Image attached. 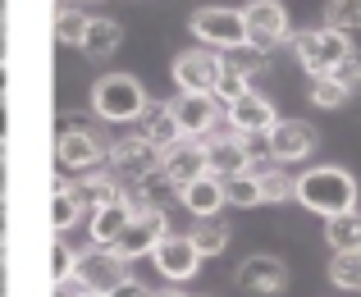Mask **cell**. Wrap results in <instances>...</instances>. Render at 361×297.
Listing matches in <instances>:
<instances>
[{
  "label": "cell",
  "mask_w": 361,
  "mask_h": 297,
  "mask_svg": "<svg viewBox=\"0 0 361 297\" xmlns=\"http://www.w3.org/2000/svg\"><path fill=\"white\" fill-rule=\"evenodd\" d=\"M298 201L316 215H348L357 210V178L348 169H334V165H320V169H307L298 178Z\"/></svg>",
  "instance_id": "1"
},
{
  "label": "cell",
  "mask_w": 361,
  "mask_h": 297,
  "mask_svg": "<svg viewBox=\"0 0 361 297\" xmlns=\"http://www.w3.org/2000/svg\"><path fill=\"white\" fill-rule=\"evenodd\" d=\"M92 110L106 123H137V114L147 110V92L133 73H106L92 87Z\"/></svg>",
  "instance_id": "2"
},
{
  "label": "cell",
  "mask_w": 361,
  "mask_h": 297,
  "mask_svg": "<svg viewBox=\"0 0 361 297\" xmlns=\"http://www.w3.org/2000/svg\"><path fill=\"white\" fill-rule=\"evenodd\" d=\"M293 51H298L302 69H307L311 78H325V73H334L338 64L353 55V42H348L343 32H334V28H307V32L293 37Z\"/></svg>",
  "instance_id": "3"
},
{
  "label": "cell",
  "mask_w": 361,
  "mask_h": 297,
  "mask_svg": "<svg viewBox=\"0 0 361 297\" xmlns=\"http://www.w3.org/2000/svg\"><path fill=\"white\" fill-rule=\"evenodd\" d=\"M192 37L206 42V51H238V46H247L243 9H224V5L197 9L192 14Z\"/></svg>",
  "instance_id": "4"
},
{
  "label": "cell",
  "mask_w": 361,
  "mask_h": 297,
  "mask_svg": "<svg viewBox=\"0 0 361 297\" xmlns=\"http://www.w3.org/2000/svg\"><path fill=\"white\" fill-rule=\"evenodd\" d=\"M243 32L252 51H270L288 37V9L279 0H247L243 5Z\"/></svg>",
  "instance_id": "5"
},
{
  "label": "cell",
  "mask_w": 361,
  "mask_h": 297,
  "mask_svg": "<svg viewBox=\"0 0 361 297\" xmlns=\"http://www.w3.org/2000/svg\"><path fill=\"white\" fill-rule=\"evenodd\" d=\"M73 279H78V289L87 293H115L119 284H128V261L115 256L110 247H97V252H82L78 265H73Z\"/></svg>",
  "instance_id": "6"
},
{
  "label": "cell",
  "mask_w": 361,
  "mask_h": 297,
  "mask_svg": "<svg viewBox=\"0 0 361 297\" xmlns=\"http://www.w3.org/2000/svg\"><path fill=\"white\" fill-rule=\"evenodd\" d=\"M174 87L178 92H202V97H215V83H220V73H224V60H220V51H183V55H174Z\"/></svg>",
  "instance_id": "7"
},
{
  "label": "cell",
  "mask_w": 361,
  "mask_h": 297,
  "mask_svg": "<svg viewBox=\"0 0 361 297\" xmlns=\"http://www.w3.org/2000/svg\"><path fill=\"white\" fill-rule=\"evenodd\" d=\"M316 128H311L307 119H279L270 133H265V151H270V160H279V165H298V160H307L311 151H316Z\"/></svg>",
  "instance_id": "8"
},
{
  "label": "cell",
  "mask_w": 361,
  "mask_h": 297,
  "mask_svg": "<svg viewBox=\"0 0 361 297\" xmlns=\"http://www.w3.org/2000/svg\"><path fill=\"white\" fill-rule=\"evenodd\" d=\"M169 229H165V210H137V215L128 219V229L119 234V243L110 247L115 256H123V261H137V256H151L156 252V243L165 238Z\"/></svg>",
  "instance_id": "9"
},
{
  "label": "cell",
  "mask_w": 361,
  "mask_h": 297,
  "mask_svg": "<svg viewBox=\"0 0 361 297\" xmlns=\"http://www.w3.org/2000/svg\"><path fill=\"white\" fill-rule=\"evenodd\" d=\"M160 174L169 178L174 188H188L197 178H206V142L197 138H178L160 151Z\"/></svg>",
  "instance_id": "10"
},
{
  "label": "cell",
  "mask_w": 361,
  "mask_h": 297,
  "mask_svg": "<svg viewBox=\"0 0 361 297\" xmlns=\"http://www.w3.org/2000/svg\"><path fill=\"white\" fill-rule=\"evenodd\" d=\"M174 110V123H178V138H206L220 119V101L215 97H202V92H178L169 101Z\"/></svg>",
  "instance_id": "11"
},
{
  "label": "cell",
  "mask_w": 361,
  "mask_h": 297,
  "mask_svg": "<svg viewBox=\"0 0 361 297\" xmlns=\"http://www.w3.org/2000/svg\"><path fill=\"white\" fill-rule=\"evenodd\" d=\"M283 284H288V270L270 252H256L238 265V289L247 297H274V293H283Z\"/></svg>",
  "instance_id": "12"
},
{
  "label": "cell",
  "mask_w": 361,
  "mask_h": 297,
  "mask_svg": "<svg viewBox=\"0 0 361 297\" xmlns=\"http://www.w3.org/2000/svg\"><path fill=\"white\" fill-rule=\"evenodd\" d=\"M151 261H156V270L165 274V279H192L197 265H202V252L192 247V238L165 234L156 243V252H151Z\"/></svg>",
  "instance_id": "13"
},
{
  "label": "cell",
  "mask_w": 361,
  "mask_h": 297,
  "mask_svg": "<svg viewBox=\"0 0 361 297\" xmlns=\"http://www.w3.org/2000/svg\"><path fill=\"white\" fill-rule=\"evenodd\" d=\"M224 114H229V123H233V133H238V138H261V133H270L274 123H279L274 105L265 101L261 92H247V97L233 101Z\"/></svg>",
  "instance_id": "14"
},
{
  "label": "cell",
  "mask_w": 361,
  "mask_h": 297,
  "mask_svg": "<svg viewBox=\"0 0 361 297\" xmlns=\"http://www.w3.org/2000/svg\"><path fill=\"white\" fill-rule=\"evenodd\" d=\"M256 160V151L243 147V138H220V142H206V174L211 178H233V174H247Z\"/></svg>",
  "instance_id": "15"
},
{
  "label": "cell",
  "mask_w": 361,
  "mask_h": 297,
  "mask_svg": "<svg viewBox=\"0 0 361 297\" xmlns=\"http://www.w3.org/2000/svg\"><path fill=\"white\" fill-rule=\"evenodd\" d=\"M137 138L151 142L156 151H165L169 142H178V123H174L169 101H147V110L137 114Z\"/></svg>",
  "instance_id": "16"
},
{
  "label": "cell",
  "mask_w": 361,
  "mask_h": 297,
  "mask_svg": "<svg viewBox=\"0 0 361 297\" xmlns=\"http://www.w3.org/2000/svg\"><path fill=\"white\" fill-rule=\"evenodd\" d=\"M128 219H133V206L123 197L97 206V210H92V243H97V247H115L119 234L128 229Z\"/></svg>",
  "instance_id": "17"
},
{
  "label": "cell",
  "mask_w": 361,
  "mask_h": 297,
  "mask_svg": "<svg viewBox=\"0 0 361 297\" xmlns=\"http://www.w3.org/2000/svg\"><path fill=\"white\" fill-rule=\"evenodd\" d=\"M151 169H160V151L142 138H128L115 147V174H128V178H147Z\"/></svg>",
  "instance_id": "18"
},
{
  "label": "cell",
  "mask_w": 361,
  "mask_h": 297,
  "mask_svg": "<svg viewBox=\"0 0 361 297\" xmlns=\"http://www.w3.org/2000/svg\"><path fill=\"white\" fill-rule=\"evenodd\" d=\"M60 165L64 169H97L101 165V147L92 133L82 128H64L60 133Z\"/></svg>",
  "instance_id": "19"
},
{
  "label": "cell",
  "mask_w": 361,
  "mask_h": 297,
  "mask_svg": "<svg viewBox=\"0 0 361 297\" xmlns=\"http://www.w3.org/2000/svg\"><path fill=\"white\" fill-rule=\"evenodd\" d=\"M178 201H183V206L192 210L197 219H211L215 210L224 206V183H220V178H211V174H206V178H197V183L178 188Z\"/></svg>",
  "instance_id": "20"
},
{
  "label": "cell",
  "mask_w": 361,
  "mask_h": 297,
  "mask_svg": "<svg viewBox=\"0 0 361 297\" xmlns=\"http://www.w3.org/2000/svg\"><path fill=\"white\" fill-rule=\"evenodd\" d=\"M325 243L334 247V252H361V215L357 210L325 219Z\"/></svg>",
  "instance_id": "21"
},
{
  "label": "cell",
  "mask_w": 361,
  "mask_h": 297,
  "mask_svg": "<svg viewBox=\"0 0 361 297\" xmlns=\"http://www.w3.org/2000/svg\"><path fill=\"white\" fill-rule=\"evenodd\" d=\"M119 42H123V32H119L115 18H92V23H87V37H82L78 51H82V55H92V60H106V55L115 51Z\"/></svg>",
  "instance_id": "22"
},
{
  "label": "cell",
  "mask_w": 361,
  "mask_h": 297,
  "mask_svg": "<svg viewBox=\"0 0 361 297\" xmlns=\"http://www.w3.org/2000/svg\"><path fill=\"white\" fill-rule=\"evenodd\" d=\"M252 174L261 178V201H288V197H298V183L279 169V160H274V165L252 160Z\"/></svg>",
  "instance_id": "23"
},
{
  "label": "cell",
  "mask_w": 361,
  "mask_h": 297,
  "mask_svg": "<svg viewBox=\"0 0 361 297\" xmlns=\"http://www.w3.org/2000/svg\"><path fill=\"white\" fill-rule=\"evenodd\" d=\"M325 28L343 37L361 32V0H325Z\"/></svg>",
  "instance_id": "24"
},
{
  "label": "cell",
  "mask_w": 361,
  "mask_h": 297,
  "mask_svg": "<svg viewBox=\"0 0 361 297\" xmlns=\"http://www.w3.org/2000/svg\"><path fill=\"white\" fill-rule=\"evenodd\" d=\"M224 201H229V206H243V210L261 206V178H256L252 169H247V174L224 178Z\"/></svg>",
  "instance_id": "25"
},
{
  "label": "cell",
  "mask_w": 361,
  "mask_h": 297,
  "mask_svg": "<svg viewBox=\"0 0 361 297\" xmlns=\"http://www.w3.org/2000/svg\"><path fill=\"white\" fill-rule=\"evenodd\" d=\"M329 279H334V289L361 293V252H334V261H329Z\"/></svg>",
  "instance_id": "26"
},
{
  "label": "cell",
  "mask_w": 361,
  "mask_h": 297,
  "mask_svg": "<svg viewBox=\"0 0 361 297\" xmlns=\"http://www.w3.org/2000/svg\"><path fill=\"white\" fill-rule=\"evenodd\" d=\"M188 238H192V247H197L202 256H220L224 247H229V229L215 224V215H211V219H202V224H197Z\"/></svg>",
  "instance_id": "27"
},
{
  "label": "cell",
  "mask_w": 361,
  "mask_h": 297,
  "mask_svg": "<svg viewBox=\"0 0 361 297\" xmlns=\"http://www.w3.org/2000/svg\"><path fill=\"white\" fill-rule=\"evenodd\" d=\"M87 23H92V18L82 14V9H60V14H55V42H60V46H82Z\"/></svg>",
  "instance_id": "28"
},
{
  "label": "cell",
  "mask_w": 361,
  "mask_h": 297,
  "mask_svg": "<svg viewBox=\"0 0 361 297\" xmlns=\"http://www.w3.org/2000/svg\"><path fill=\"white\" fill-rule=\"evenodd\" d=\"M247 92H252V73H247V69H229V64H224L220 83H215V101H224V110H229V105L243 101Z\"/></svg>",
  "instance_id": "29"
},
{
  "label": "cell",
  "mask_w": 361,
  "mask_h": 297,
  "mask_svg": "<svg viewBox=\"0 0 361 297\" xmlns=\"http://www.w3.org/2000/svg\"><path fill=\"white\" fill-rule=\"evenodd\" d=\"M78 215H82V201L73 197V193H69L64 183H55V201H51V224H55V229L64 234V229H73V224H78Z\"/></svg>",
  "instance_id": "30"
},
{
  "label": "cell",
  "mask_w": 361,
  "mask_h": 297,
  "mask_svg": "<svg viewBox=\"0 0 361 297\" xmlns=\"http://www.w3.org/2000/svg\"><path fill=\"white\" fill-rule=\"evenodd\" d=\"M348 97H353V92L338 87L334 78H311V101H316L320 110H338V105H343Z\"/></svg>",
  "instance_id": "31"
},
{
  "label": "cell",
  "mask_w": 361,
  "mask_h": 297,
  "mask_svg": "<svg viewBox=\"0 0 361 297\" xmlns=\"http://www.w3.org/2000/svg\"><path fill=\"white\" fill-rule=\"evenodd\" d=\"M73 265H78V252L69 243H55L51 247V279L55 284H69L73 279Z\"/></svg>",
  "instance_id": "32"
},
{
  "label": "cell",
  "mask_w": 361,
  "mask_h": 297,
  "mask_svg": "<svg viewBox=\"0 0 361 297\" xmlns=\"http://www.w3.org/2000/svg\"><path fill=\"white\" fill-rule=\"evenodd\" d=\"M325 78H334L338 87H348V92H357L361 87V60H357V55H348V60L338 64L334 73H325Z\"/></svg>",
  "instance_id": "33"
},
{
  "label": "cell",
  "mask_w": 361,
  "mask_h": 297,
  "mask_svg": "<svg viewBox=\"0 0 361 297\" xmlns=\"http://www.w3.org/2000/svg\"><path fill=\"white\" fill-rule=\"evenodd\" d=\"M110 297H142V289H137V284H133V279H128V284H119V289H115V293H110Z\"/></svg>",
  "instance_id": "34"
},
{
  "label": "cell",
  "mask_w": 361,
  "mask_h": 297,
  "mask_svg": "<svg viewBox=\"0 0 361 297\" xmlns=\"http://www.w3.org/2000/svg\"><path fill=\"white\" fill-rule=\"evenodd\" d=\"M5 188H9V165H5V151H0V201H5Z\"/></svg>",
  "instance_id": "35"
},
{
  "label": "cell",
  "mask_w": 361,
  "mask_h": 297,
  "mask_svg": "<svg viewBox=\"0 0 361 297\" xmlns=\"http://www.w3.org/2000/svg\"><path fill=\"white\" fill-rule=\"evenodd\" d=\"M5 133H9V114H5V101H0V142H5Z\"/></svg>",
  "instance_id": "36"
},
{
  "label": "cell",
  "mask_w": 361,
  "mask_h": 297,
  "mask_svg": "<svg viewBox=\"0 0 361 297\" xmlns=\"http://www.w3.org/2000/svg\"><path fill=\"white\" fill-rule=\"evenodd\" d=\"M0 243H5V201H0Z\"/></svg>",
  "instance_id": "37"
},
{
  "label": "cell",
  "mask_w": 361,
  "mask_h": 297,
  "mask_svg": "<svg viewBox=\"0 0 361 297\" xmlns=\"http://www.w3.org/2000/svg\"><path fill=\"white\" fill-rule=\"evenodd\" d=\"M0 101H5V64H0Z\"/></svg>",
  "instance_id": "38"
},
{
  "label": "cell",
  "mask_w": 361,
  "mask_h": 297,
  "mask_svg": "<svg viewBox=\"0 0 361 297\" xmlns=\"http://www.w3.org/2000/svg\"><path fill=\"white\" fill-rule=\"evenodd\" d=\"M73 297H106V293H87V289H78V293H73Z\"/></svg>",
  "instance_id": "39"
},
{
  "label": "cell",
  "mask_w": 361,
  "mask_h": 297,
  "mask_svg": "<svg viewBox=\"0 0 361 297\" xmlns=\"http://www.w3.org/2000/svg\"><path fill=\"white\" fill-rule=\"evenodd\" d=\"M151 297H188V293H174V289H169V293H151Z\"/></svg>",
  "instance_id": "40"
},
{
  "label": "cell",
  "mask_w": 361,
  "mask_h": 297,
  "mask_svg": "<svg viewBox=\"0 0 361 297\" xmlns=\"http://www.w3.org/2000/svg\"><path fill=\"white\" fill-rule=\"evenodd\" d=\"M0 147H5V142H0Z\"/></svg>",
  "instance_id": "41"
}]
</instances>
